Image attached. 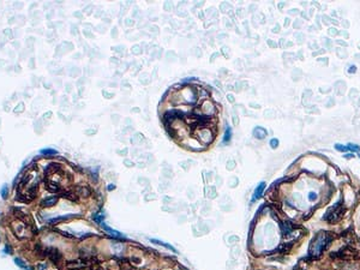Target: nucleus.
I'll list each match as a JSON object with an SVG mask.
<instances>
[{"instance_id":"5","label":"nucleus","mask_w":360,"mask_h":270,"mask_svg":"<svg viewBox=\"0 0 360 270\" xmlns=\"http://www.w3.org/2000/svg\"><path fill=\"white\" fill-rule=\"evenodd\" d=\"M47 254L51 257V259L52 261H54V262H58L60 258H61V254L59 253V251L57 248H53V247H51V248H48L47 250Z\"/></svg>"},{"instance_id":"6","label":"nucleus","mask_w":360,"mask_h":270,"mask_svg":"<svg viewBox=\"0 0 360 270\" xmlns=\"http://www.w3.org/2000/svg\"><path fill=\"white\" fill-rule=\"evenodd\" d=\"M85 265H86L85 262L78 259V261L69 262V264H67V268H69V269H76V270H77V269H83Z\"/></svg>"},{"instance_id":"14","label":"nucleus","mask_w":360,"mask_h":270,"mask_svg":"<svg viewBox=\"0 0 360 270\" xmlns=\"http://www.w3.org/2000/svg\"><path fill=\"white\" fill-rule=\"evenodd\" d=\"M47 187H48V190H49L51 192H57V191H59V186H58V184L53 183V181H49L48 185H47Z\"/></svg>"},{"instance_id":"3","label":"nucleus","mask_w":360,"mask_h":270,"mask_svg":"<svg viewBox=\"0 0 360 270\" xmlns=\"http://www.w3.org/2000/svg\"><path fill=\"white\" fill-rule=\"evenodd\" d=\"M58 203V197L57 196H52V197H48V198H45L42 202H41V205L43 208H51L53 205H55Z\"/></svg>"},{"instance_id":"12","label":"nucleus","mask_w":360,"mask_h":270,"mask_svg":"<svg viewBox=\"0 0 360 270\" xmlns=\"http://www.w3.org/2000/svg\"><path fill=\"white\" fill-rule=\"evenodd\" d=\"M73 217V215H66V216H60V217H57V219H52L49 221V223H58V222L63 221V220H67V219H71Z\"/></svg>"},{"instance_id":"13","label":"nucleus","mask_w":360,"mask_h":270,"mask_svg":"<svg viewBox=\"0 0 360 270\" xmlns=\"http://www.w3.org/2000/svg\"><path fill=\"white\" fill-rule=\"evenodd\" d=\"M230 136H232V129L228 126L226 129V132H225V137H223V143H228L230 140Z\"/></svg>"},{"instance_id":"21","label":"nucleus","mask_w":360,"mask_h":270,"mask_svg":"<svg viewBox=\"0 0 360 270\" xmlns=\"http://www.w3.org/2000/svg\"><path fill=\"white\" fill-rule=\"evenodd\" d=\"M5 252H6V253H9V254H11V253H12V248H11V246H10V245H6V246H5Z\"/></svg>"},{"instance_id":"15","label":"nucleus","mask_w":360,"mask_h":270,"mask_svg":"<svg viewBox=\"0 0 360 270\" xmlns=\"http://www.w3.org/2000/svg\"><path fill=\"white\" fill-rule=\"evenodd\" d=\"M105 219V215L103 214H96L94 215V220L97 222V223H102V220Z\"/></svg>"},{"instance_id":"10","label":"nucleus","mask_w":360,"mask_h":270,"mask_svg":"<svg viewBox=\"0 0 360 270\" xmlns=\"http://www.w3.org/2000/svg\"><path fill=\"white\" fill-rule=\"evenodd\" d=\"M13 261H15V263H16V264H17V265H18L19 268H22L23 270H31V269H30V268H29L28 265H26V264H25V263H24V262H23V261H22L21 258H15Z\"/></svg>"},{"instance_id":"17","label":"nucleus","mask_w":360,"mask_h":270,"mask_svg":"<svg viewBox=\"0 0 360 270\" xmlns=\"http://www.w3.org/2000/svg\"><path fill=\"white\" fill-rule=\"evenodd\" d=\"M335 148H336V150H338V151H347V146H346V145L336 144V145H335Z\"/></svg>"},{"instance_id":"8","label":"nucleus","mask_w":360,"mask_h":270,"mask_svg":"<svg viewBox=\"0 0 360 270\" xmlns=\"http://www.w3.org/2000/svg\"><path fill=\"white\" fill-rule=\"evenodd\" d=\"M150 241L151 242H154V244H156V245H161V246H163V247H166V248H168V250H171V251H173V252H178L172 246V245H169V244H167V242H163V241H161V240H157V239H150Z\"/></svg>"},{"instance_id":"1","label":"nucleus","mask_w":360,"mask_h":270,"mask_svg":"<svg viewBox=\"0 0 360 270\" xmlns=\"http://www.w3.org/2000/svg\"><path fill=\"white\" fill-rule=\"evenodd\" d=\"M325 247V234L323 232H321L319 234L316 235V238H313L311 245H310V254L312 256H319L322 253L323 248Z\"/></svg>"},{"instance_id":"2","label":"nucleus","mask_w":360,"mask_h":270,"mask_svg":"<svg viewBox=\"0 0 360 270\" xmlns=\"http://www.w3.org/2000/svg\"><path fill=\"white\" fill-rule=\"evenodd\" d=\"M264 188H265V183H264V181H262V183H259V184L257 185L256 190H255V192H253V196H252V202L257 200L258 198H261V196L263 194Z\"/></svg>"},{"instance_id":"19","label":"nucleus","mask_w":360,"mask_h":270,"mask_svg":"<svg viewBox=\"0 0 360 270\" xmlns=\"http://www.w3.org/2000/svg\"><path fill=\"white\" fill-rule=\"evenodd\" d=\"M270 145H271V148H276V146L278 145V140L275 139V138L271 139V140H270Z\"/></svg>"},{"instance_id":"18","label":"nucleus","mask_w":360,"mask_h":270,"mask_svg":"<svg viewBox=\"0 0 360 270\" xmlns=\"http://www.w3.org/2000/svg\"><path fill=\"white\" fill-rule=\"evenodd\" d=\"M309 199H310L311 202L316 200V199H317V193H316V192H310V193H309Z\"/></svg>"},{"instance_id":"22","label":"nucleus","mask_w":360,"mask_h":270,"mask_svg":"<svg viewBox=\"0 0 360 270\" xmlns=\"http://www.w3.org/2000/svg\"><path fill=\"white\" fill-rule=\"evenodd\" d=\"M107 188H108V191H112V190H114V188H115V185H113V184H111V185H109V186H108Z\"/></svg>"},{"instance_id":"16","label":"nucleus","mask_w":360,"mask_h":270,"mask_svg":"<svg viewBox=\"0 0 360 270\" xmlns=\"http://www.w3.org/2000/svg\"><path fill=\"white\" fill-rule=\"evenodd\" d=\"M347 150H351V151H360V146L357 145V144H348V145H347Z\"/></svg>"},{"instance_id":"7","label":"nucleus","mask_w":360,"mask_h":270,"mask_svg":"<svg viewBox=\"0 0 360 270\" xmlns=\"http://www.w3.org/2000/svg\"><path fill=\"white\" fill-rule=\"evenodd\" d=\"M253 134H255V137H256V138H258V139H263V138H265V137H267L268 132H267V130H265V129H263V127L258 126V127H256V129L253 130Z\"/></svg>"},{"instance_id":"23","label":"nucleus","mask_w":360,"mask_h":270,"mask_svg":"<svg viewBox=\"0 0 360 270\" xmlns=\"http://www.w3.org/2000/svg\"><path fill=\"white\" fill-rule=\"evenodd\" d=\"M349 72H355V66H351Z\"/></svg>"},{"instance_id":"4","label":"nucleus","mask_w":360,"mask_h":270,"mask_svg":"<svg viewBox=\"0 0 360 270\" xmlns=\"http://www.w3.org/2000/svg\"><path fill=\"white\" fill-rule=\"evenodd\" d=\"M101 226H102V228L105 229V231L109 234V235H112L113 238H118V239H120V238H124V235L121 234V233H119L118 231H114V229H112L111 227H108L107 225H105V223H101Z\"/></svg>"},{"instance_id":"9","label":"nucleus","mask_w":360,"mask_h":270,"mask_svg":"<svg viewBox=\"0 0 360 270\" xmlns=\"http://www.w3.org/2000/svg\"><path fill=\"white\" fill-rule=\"evenodd\" d=\"M42 155H46V156H54V155H58V151L55 149H51V148H47V149H42L41 151Z\"/></svg>"},{"instance_id":"20","label":"nucleus","mask_w":360,"mask_h":270,"mask_svg":"<svg viewBox=\"0 0 360 270\" xmlns=\"http://www.w3.org/2000/svg\"><path fill=\"white\" fill-rule=\"evenodd\" d=\"M37 270H47V265L45 263H40V264H37Z\"/></svg>"},{"instance_id":"11","label":"nucleus","mask_w":360,"mask_h":270,"mask_svg":"<svg viewBox=\"0 0 360 270\" xmlns=\"http://www.w3.org/2000/svg\"><path fill=\"white\" fill-rule=\"evenodd\" d=\"M0 194H1L3 199H7V197H9V186L6 185V184L3 185L1 190H0Z\"/></svg>"}]
</instances>
